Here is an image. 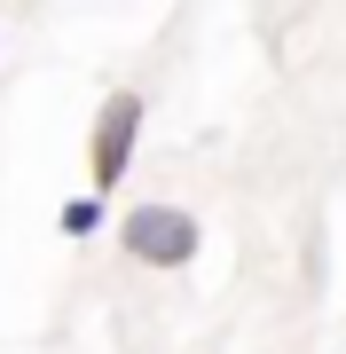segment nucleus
<instances>
[{"mask_svg":"<svg viewBox=\"0 0 346 354\" xmlns=\"http://www.w3.org/2000/svg\"><path fill=\"white\" fill-rule=\"evenodd\" d=\"M118 244H126V260H142V268H189L197 244H205V221H197L189 205H134V213L118 221Z\"/></svg>","mask_w":346,"mask_h":354,"instance_id":"2","label":"nucleus"},{"mask_svg":"<svg viewBox=\"0 0 346 354\" xmlns=\"http://www.w3.org/2000/svg\"><path fill=\"white\" fill-rule=\"evenodd\" d=\"M55 228H64L71 244L103 236V197H95V189H79V197H64V213H55Z\"/></svg>","mask_w":346,"mask_h":354,"instance_id":"3","label":"nucleus"},{"mask_svg":"<svg viewBox=\"0 0 346 354\" xmlns=\"http://www.w3.org/2000/svg\"><path fill=\"white\" fill-rule=\"evenodd\" d=\"M142 118H150V102H142L134 87L103 95V111H95V127H87V189H95V197H110L118 181L134 174V150H142Z\"/></svg>","mask_w":346,"mask_h":354,"instance_id":"1","label":"nucleus"}]
</instances>
